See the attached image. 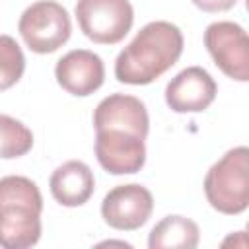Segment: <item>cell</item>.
<instances>
[{
    "label": "cell",
    "mask_w": 249,
    "mask_h": 249,
    "mask_svg": "<svg viewBox=\"0 0 249 249\" xmlns=\"http://www.w3.org/2000/svg\"><path fill=\"white\" fill-rule=\"evenodd\" d=\"M95 158L113 175L138 173L146 163V136L150 119L146 105L124 93H113L93 111Z\"/></svg>",
    "instance_id": "6da1fadb"
},
{
    "label": "cell",
    "mask_w": 249,
    "mask_h": 249,
    "mask_svg": "<svg viewBox=\"0 0 249 249\" xmlns=\"http://www.w3.org/2000/svg\"><path fill=\"white\" fill-rule=\"evenodd\" d=\"M183 53V33L169 21H150L119 53L115 78L130 86H146L167 72Z\"/></svg>",
    "instance_id": "7a4b0ae2"
},
{
    "label": "cell",
    "mask_w": 249,
    "mask_h": 249,
    "mask_svg": "<svg viewBox=\"0 0 249 249\" xmlns=\"http://www.w3.org/2000/svg\"><path fill=\"white\" fill-rule=\"evenodd\" d=\"M43 196L39 187L23 175L0 179V245L27 249L41 237Z\"/></svg>",
    "instance_id": "3957f363"
},
{
    "label": "cell",
    "mask_w": 249,
    "mask_h": 249,
    "mask_svg": "<svg viewBox=\"0 0 249 249\" xmlns=\"http://www.w3.org/2000/svg\"><path fill=\"white\" fill-rule=\"evenodd\" d=\"M204 195L222 214H241L249 206V152L245 146L228 150L206 173Z\"/></svg>",
    "instance_id": "277c9868"
},
{
    "label": "cell",
    "mask_w": 249,
    "mask_h": 249,
    "mask_svg": "<svg viewBox=\"0 0 249 249\" xmlns=\"http://www.w3.org/2000/svg\"><path fill=\"white\" fill-rule=\"evenodd\" d=\"M18 31L23 43L37 54L58 51L72 33V23L66 8L54 0H39L23 10Z\"/></svg>",
    "instance_id": "5b68a950"
},
{
    "label": "cell",
    "mask_w": 249,
    "mask_h": 249,
    "mask_svg": "<svg viewBox=\"0 0 249 249\" xmlns=\"http://www.w3.org/2000/svg\"><path fill=\"white\" fill-rule=\"evenodd\" d=\"M76 19L89 41L115 45L130 31L134 10L128 0H78Z\"/></svg>",
    "instance_id": "8992f818"
},
{
    "label": "cell",
    "mask_w": 249,
    "mask_h": 249,
    "mask_svg": "<svg viewBox=\"0 0 249 249\" xmlns=\"http://www.w3.org/2000/svg\"><path fill=\"white\" fill-rule=\"evenodd\" d=\"M204 45L216 66L231 80H249V39L233 21H214L204 31Z\"/></svg>",
    "instance_id": "52a82bcc"
},
{
    "label": "cell",
    "mask_w": 249,
    "mask_h": 249,
    "mask_svg": "<svg viewBox=\"0 0 249 249\" xmlns=\"http://www.w3.org/2000/svg\"><path fill=\"white\" fill-rule=\"evenodd\" d=\"M152 193L138 183L119 185L111 189L101 202V216L105 224L121 231H132L144 226L152 216Z\"/></svg>",
    "instance_id": "ba28073f"
},
{
    "label": "cell",
    "mask_w": 249,
    "mask_h": 249,
    "mask_svg": "<svg viewBox=\"0 0 249 249\" xmlns=\"http://www.w3.org/2000/svg\"><path fill=\"white\" fill-rule=\"evenodd\" d=\"M216 82L200 66L181 70L165 88V103L175 113H200L216 99Z\"/></svg>",
    "instance_id": "9c48e42d"
},
{
    "label": "cell",
    "mask_w": 249,
    "mask_h": 249,
    "mask_svg": "<svg viewBox=\"0 0 249 249\" xmlns=\"http://www.w3.org/2000/svg\"><path fill=\"white\" fill-rule=\"evenodd\" d=\"M54 76L62 89L72 95L86 97L103 86L105 66L99 54L88 49H74L56 62Z\"/></svg>",
    "instance_id": "30bf717a"
},
{
    "label": "cell",
    "mask_w": 249,
    "mask_h": 249,
    "mask_svg": "<svg viewBox=\"0 0 249 249\" xmlns=\"http://www.w3.org/2000/svg\"><path fill=\"white\" fill-rule=\"evenodd\" d=\"M51 195L62 206H82L89 200L95 189L93 171L80 160H70L58 165L49 179Z\"/></svg>",
    "instance_id": "8fae6325"
},
{
    "label": "cell",
    "mask_w": 249,
    "mask_h": 249,
    "mask_svg": "<svg viewBox=\"0 0 249 249\" xmlns=\"http://www.w3.org/2000/svg\"><path fill=\"white\" fill-rule=\"evenodd\" d=\"M198 239H200V231L193 220L179 214H171L160 220L152 228L148 235V247L150 249H169V247L195 249L198 245Z\"/></svg>",
    "instance_id": "7c38bea8"
},
{
    "label": "cell",
    "mask_w": 249,
    "mask_h": 249,
    "mask_svg": "<svg viewBox=\"0 0 249 249\" xmlns=\"http://www.w3.org/2000/svg\"><path fill=\"white\" fill-rule=\"evenodd\" d=\"M33 148L31 130L18 119L0 113V158L14 160Z\"/></svg>",
    "instance_id": "4fadbf2b"
},
{
    "label": "cell",
    "mask_w": 249,
    "mask_h": 249,
    "mask_svg": "<svg viewBox=\"0 0 249 249\" xmlns=\"http://www.w3.org/2000/svg\"><path fill=\"white\" fill-rule=\"evenodd\" d=\"M25 70L21 47L10 35H0V91L10 89L19 82Z\"/></svg>",
    "instance_id": "5bb4252c"
},
{
    "label": "cell",
    "mask_w": 249,
    "mask_h": 249,
    "mask_svg": "<svg viewBox=\"0 0 249 249\" xmlns=\"http://www.w3.org/2000/svg\"><path fill=\"white\" fill-rule=\"evenodd\" d=\"M193 4L208 14H216V12H226L230 8H233L237 4V0H193Z\"/></svg>",
    "instance_id": "9a60e30c"
}]
</instances>
